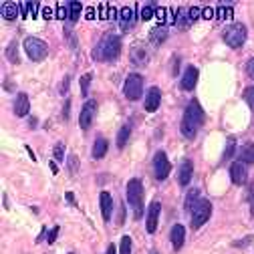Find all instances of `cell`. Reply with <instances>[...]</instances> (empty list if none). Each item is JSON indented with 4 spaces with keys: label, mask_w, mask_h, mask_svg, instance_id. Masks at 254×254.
<instances>
[{
    "label": "cell",
    "mask_w": 254,
    "mask_h": 254,
    "mask_svg": "<svg viewBox=\"0 0 254 254\" xmlns=\"http://www.w3.org/2000/svg\"><path fill=\"white\" fill-rule=\"evenodd\" d=\"M123 93H125V97L129 101H137L141 97V93H143V79H141V75H137V73L127 75L125 85H123Z\"/></svg>",
    "instance_id": "7"
},
{
    "label": "cell",
    "mask_w": 254,
    "mask_h": 254,
    "mask_svg": "<svg viewBox=\"0 0 254 254\" xmlns=\"http://www.w3.org/2000/svg\"><path fill=\"white\" fill-rule=\"evenodd\" d=\"M192 171H194V166H192V162L190 159H184V162L180 164V171H178V182H180V186H188L190 182H192Z\"/></svg>",
    "instance_id": "15"
},
{
    "label": "cell",
    "mask_w": 254,
    "mask_h": 254,
    "mask_svg": "<svg viewBox=\"0 0 254 254\" xmlns=\"http://www.w3.org/2000/svg\"><path fill=\"white\" fill-rule=\"evenodd\" d=\"M234 150H236V137H228V141H226L224 155H222V162H228V159H232L234 157Z\"/></svg>",
    "instance_id": "28"
},
{
    "label": "cell",
    "mask_w": 254,
    "mask_h": 254,
    "mask_svg": "<svg viewBox=\"0 0 254 254\" xmlns=\"http://www.w3.org/2000/svg\"><path fill=\"white\" fill-rule=\"evenodd\" d=\"M238 162L242 164H254V143H244L238 152Z\"/></svg>",
    "instance_id": "21"
},
{
    "label": "cell",
    "mask_w": 254,
    "mask_h": 254,
    "mask_svg": "<svg viewBox=\"0 0 254 254\" xmlns=\"http://www.w3.org/2000/svg\"><path fill=\"white\" fill-rule=\"evenodd\" d=\"M119 254H131V236H123V238H121Z\"/></svg>",
    "instance_id": "33"
},
{
    "label": "cell",
    "mask_w": 254,
    "mask_h": 254,
    "mask_svg": "<svg viewBox=\"0 0 254 254\" xmlns=\"http://www.w3.org/2000/svg\"><path fill=\"white\" fill-rule=\"evenodd\" d=\"M24 51H26V55H29V59L38 63V61H43L47 57L49 47H47L45 41H41V38L29 36V38H24Z\"/></svg>",
    "instance_id": "6"
},
{
    "label": "cell",
    "mask_w": 254,
    "mask_h": 254,
    "mask_svg": "<svg viewBox=\"0 0 254 254\" xmlns=\"http://www.w3.org/2000/svg\"><path fill=\"white\" fill-rule=\"evenodd\" d=\"M196 83H198V69H196V67H188L186 73H184V77H182V89L192 91L196 87Z\"/></svg>",
    "instance_id": "18"
},
{
    "label": "cell",
    "mask_w": 254,
    "mask_h": 254,
    "mask_svg": "<svg viewBox=\"0 0 254 254\" xmlns=\"http://www.w3.org/2000/svg\"><path fill=\"white\" fill-rule=\"evenodd\" d=\"M52 157H55L57 162L65 157V145H63V143H57V145H55V150H52Z\"/></svg>",
    "instance_id": "36"
},
{
    "label": "cell",
    "mask_w": 254,
    "mask_h": 254,
    "mask_svg": "<svg viewBox=\"0 0 254 254\" xmlns=\"http://www.w3.org/2000/svg\"><path fill=\"white\" fill-rule=\"evenodd\" d=\"M169 238H171L173 248L180 250V248L184 246V240H186V228H184L182 224H176V226L171 228V232H169Z\"/></svg>",
    "instance_id": "19"
},
{
    "label": "cell",
    "mask_w": 254,
    "mask_h": 254,
    "mask_svg": "<svg viewBox=\"0 0 254 254\" xmlns=\"http://www.w3.org/2000/svg\"><path fill=\"white\" fill-rule=\"evenodd\" d=\"M95 111H97V101H85L83 109H81V115H79V125H81V129H89L93 117H95Z\"/></svg>",
    "instance_id": "9"
},
{
    "label": "cell",
    "mask_w": 254,
    "mask_h": 254,
    "mask_svg": "<svg viewBox=\"0 0 254 254\" xmlns=\"http://www.w3.org/2000/svg\"><path fill=\"white\" fill-rule=\"evenodd\" d=\"M29 8H31V17L36 18L38 17V2H29Z\"/></svg>",
    "instance_id": "45"
},
{
    "label": "cell",
    "mask_w": 254,
    "mask_h": 254,
    "mask_svg": "<svg viewBox=\"0 0 254 254\" xmlns=\"http://www.w3.org/2000/svg\"><path fill=\"white\" fill-rule=\"evenodd\" d=\"M230 180L236 184V186H244L246 180H248V169H246V164L242 162H236L230 166Z\"/></svg>",
    "instance_id": "11"
},
{
    "label": "cell",
    "mask_w": 254,
    "mask_h": 254,
    "mask_svg": "<svg viewBox=\"0 0 254 254\" xmlns=\"http://www.w3.org/2000/svg\"><path fill=\"white\" fill-rule=\"evenodd\" d=\"M133 18H135V15H133V10L129 6H123L121 10H119V22L125 24V31L129 29V24H131Z\"/></svg>",
    "instance_id": "25"
},
{
    "label": "cell",
    "mask_w": 254,
    "mask_h": 254,
    "mask_svg": "<svg viewBox=\"0 0 254 254\" xmlns=\"http://www.w3.org/2000/svg\"><path fill=\"white\" fill-rule=\"evenodd\" d=\"M85 18H87V20L95 18V8H87V10H85Z\"/></svg>",
    "instance_id": "50"
},
{
    "label": "cell",
    "mask_w": 254,
    "mask_h": 254,
    "mask_svg": "<svg viewBox=\"0 0 254 254\" xmlns=\"http://www.w3.org/2000/svg\"><path fill=\"white\" fill-rule=\"evenodd\" d=\"M57 18H59V20L69 18V2H61V4H57Z\"/></svg>",
    "instance_id": "32"
},
{
    "label": "cell",
    "mask_w": 254,
    "mask_h": 254,
    "mask_svg": "<svg viewBox=\"0 0 254 254\" xmlns=\"http://www.w3.org/2000/svg\"><path fill=\"white\" fill-rule=\"evenodd\" d=\"M69 107H71V101H67L65 103V109H63V117L65 119H69Z\"/></svg>",
    "instance_id": "51"
},
{
    "label": "cell",
    "mask_w": 254,
    "mask_h": 254,
    "mask_svg": "<svg viewBox=\"0 0 254 254\" xmlns=\"http://www.w3.org/2000/svg\"><path fill=\"white\" fill-rule=\"evenodd\" d=\"M6 59L12 63V65H18V43L17 41H12L8 47H6Z\"/></svg>",
    "instance_id": "26"
},
{
    "label": "cell",
    "mask_w": 254,
    "mask_h": 254,
    "mask_svg": "<svg viewBox=\"0 0 254 254\" xmlns=\"http://www.w3.org/2000/svg\"><path fill=\"white\" fill-rule=\"evenodd\" d=\"M117 224H125V206L121 204V206H119V210H117Z\"/></svg>",
    "instance_id": "41"
},
{
    "label": "cell",
    "mask_w": 254,
    "mask_h": 254,
    "mask_svg": "<svg viewBox=\"0 0 254 254\" xmlns=\"http://www.w3.org/2000/svg\"><path fill=\"white\" fill-rule=\"evenodd\" d=\"M192 24V20H190V12L186 10V8H178V17H176V26L178 29H188V26Z\"/></svg>",
    "instance_id": "23"
},
{
    "label": "cell",
    "mask_w": 254,
    "mask_h": 254,
    "mask_svg": "<svg viewBox=\"0 0 254 254\" xmlns=\"http://www.w3.org/2000/svg\"><path fill=\"white\" fill-rule=\"evenodd\" d=\"M129 135H131V125H123L121 129H119V133H117V148H119V150L127 145Z\"/></svg>",
    "instance_id": "24"
},
{
    "label": "cell",
    "mask_w": 254,
    "mask_h": 254,
    "mask_svg": "<svg viewBox=\"0 0 254 254\" xmlns=\"http://www.w3.org/2000/svg\"><path fill=\"white\" fill-rule=\"evenodd\" d=\"M119 52H121V38H119L117 34H105L99 45L95 47V51H93V57H95L97 61H115L119 57Z\"/></svg>",
    "instance_id": "2"
},
{
    "label": "cell",
    "mask_w": 254,
    "mask_h": 254,
    "mask_svg": "<svg viewBox=\"0 0 254 254\" xmlns=\"http://www.w3.org/2000/svg\"><path fill=\"white\" fill-rule=\"evenodd\" d=\"M20 12V4L17 2H2V18L4 20H15Z\"/></svg>",
    "instance_id": "22"
},
{
    "label": "cell",
    "mask_w": 254,
    "mask_h": 254,
    "mask_svg": "<svg viewBox=\"0 0 254 254\" xmlns=\"http://www.w3.org/2000/svg\"><path fill=\"white\" fill-rule=\"evenodd\" d=\"M192 214V228H202V226L210 220V214H212V204H210V200L206 198H200L196 206L190 210Z\"/></svg>",
    "instance_id": "5"
},
{
    "label": "cell",
    "mask_w": 254,
    "mask_h": 254,
    "mask_svg": "<svg viewBox=\"0 0 254 254\" xmlns=\"http://www.w3.org/2000/svg\"><path fill=\"white\" fill-rule=\"evenodd\" d=\"M107 150H109V143H107V139H105L103 135H97V137H95V143H93V157H95V159L105 157Z\"/></svg>",
    "instance_id": "20"
},
{
    "label": "cell",
    "mask_w": 254,
    "mask_h": 254,
    "mask_svg": "<svg viewBox=\"0 0 254 254\" xmlns=\"http://www.w3.org/2000/svg\"><path fill=\"white\" fill-rule=\"evenodd\" d=\"M69 169H71V173H77V171H79V157H77L75 153L69 157Z\"/></svg>",
    "instance_id": "38"
},
{
    "label": "cell",
    "mask_w": 254,
    "mask_h": 254,
    "mask_svg": "<svg viewBox=\"0 0 254 254\" xmlns=\"http://www.w3.org/2000/svg\"><path fill=\"white\" fill-rule=\"evenodd\" d=\"M29 10H31V8H29V2H20V15H22L24 18L29 17Z\"/></svg>",
    "instance_id": "47"
},
{
    "label": "cell",
    "mask_w": 254,
    "mask_h": 254,
    "mask_svg": "<svg viewBox=\"0 0 254 254\" xmlns=\"http://www.w3.org/2000/svg\"><path fill=\"white\" fill-rule=\"evenodd\" d=\"M67 91H69V77H65V81L61 85V95H67Z\"/></svg>",
    "instance_id": "48"
},
{
    "label": "cell",
    "mask_w": 254,
    "mask_h": 254,
    "mask_svg": "<svg viewBox=\"0 0 254 254\" xmlns=\"http://www.w3.org/2000/svg\"><path fill=\"white\" fill-rule=\"evenodd\" d=\"M155 4H152V2H148V4H143V8H141V12H139V17H141V20H152L153 18V15H155Z\"/></svg>",
    "instance_id": "30"
},
{
    "label": "cell",
    "mask_w": 254,
    "mask_h": 254,
    "mask_svg": "<svg viewBox=\"0 0 254 254\" xmlns=\"http://www.w3.org/2000/svg\"><path fill=\"white\" fill-rule=\"evenodd\" d=\"M99 18L101 20H107V18H109V4H99Z\"/></svg>",
    "instance_id": "40"
},
{
    "label": "cell",
    "mask_w": 254,
    "mask_h": 254,
    "mask_svg": "<svg viewBox=\"0 0 254 254\" xmlns=\"http://www.w3.org/2000/svg\"><path fill=\"white\" fill-rule=\"evenodd\" d=\"M159 212H162V204H159V202H152L150 208H148V218H145V228H148L150 234H153L157 230Z\"/></svg>",
    "instance_id": "10"
},
{
    "label": "cell",
    "mask_w": 254,
    "mask_h": 254,
    "mask_svg": "<svg viewBox=\"0 0 254 254\" xmlns=\"http://www.w3.org/2000/svg\"><path fill=\"white\" fill-rule=\"evenodd\" d=\"M99 204H101V216L105 222L111 220V214H113V200L109 192H101L99 194Z\"/></svg>",
    "instance_id": "14"
},
{
    "label": "cell",
    "mask_w": 254,
    "mask_h": 254,
    "mask_svg": "<svg viewBox=\"0 0 254 254\" xmlns=\"http://www.w3.org/2000/svg\"><path fill=\"white\" fill-rule=\"evenodd\" d=\"M244 101L252 107V111H254V87H248V89L244 91Z\"/></svg>",
    "instance_id": "37"
},
{
    "label": "cell",
    "mask_w": 254,
    "mask_h": 254,
    "mask_svg": "<svg viewBox=\"0 0 254 254\" xmlns=\"http://www.w3.org/2000/svg\"><path fill=\"white\" fill-rule=\"evenodd\" d=\"M234 8L232 6H228V4H222V6H218V10H216V17L222 20V18H232V15H234V12H232Z\"/></svg>",
    "instance_id": "31"
},
{
    "label": "cell",
    "mask_w": 254,
    "mask_h": 254,
    "mask_svg": "<svg viewBox=\"0 0 254 254\" xmlns=\"http://www.w3.org/2000/svg\"><path fill=\"white\" fill-rule=\"evenodd\" d=\"M204 121V111H202V107H200L198 99H192L190 105L186 107V113L182 117V125H180V131H182V135L184 137H196V133L200 129V125H202Z\"/></svg>",
    "instance_id": "1"
},
{
    "label": "cell",
    "mask_w": 254,
    "mask_h": 254,
    "mask_svg": "<svg viewBox=\"0 0 254 254\" xmlns=\"http://www.w3.org/2000/svg\"><path fill=\"white\" fill-rule=\"evenodd\" d=\"M12 107H15V115L17 117H24V115H29V111H31V101H29V97H26L24 93H18Z\"/></svg>",
    "instance_id": "17"
},
{
    "label": "cell",
    "mask_w": 254,
    "mask_h": 254,
    "mask_svg": "<svg viewBox=\"0 0 254 254\" xmlns=\"http://www.w3.org/2000/svg\"><path fill=\"white\" fill-rule=\"evenodd\" d=\"M89 85H91V75L87 73V75L81 77V95H83V97L89 95Z\"/></svg>",
    "instance_id": "34"
},
{
    "label": "cell",
    "mask_w": 254,
    "mask_h": 254,
    "mask_svg": "<svg viewBox=\"0 0 254 254\" xmlns=\"http://www.w3.org/2000/svg\"><path fill=\"white\" fill-rule=\"evenodd\" d=\"M188 12H190V20L194 22V20H198L200 17H202V10H200L198 6H192V8H188Z\"/></svg>",
    "instance_id": "39"
},
{
    "label": "cell",
    "mask_w": 254,
    "mask_h": 254,
    "mask_svg": "<svg viewBox=\"0 0 254 254\" xmlns=\"http://www.w3.org/2000/svg\"><path fill=\"white\" fill-rule=\"evenodd\" d=\"M107 254H117V246H115V244H109V248H107Z\"/></svg>",
    "instance_id": "52"
},
{
    "label": "cell",
    "mask_w": 254,
    "mask_h": 254,
    "mask_svg": "<svg viewBox=\"0 0 254 254\" xmlns=\"http://www.w3.org/2000/svg\"><path fill=\"white\" fill-rule=\"evenodd\" d=\"M171 75H173V77L180 75V57H178V55L173 57V69H171Z\"/></svg>",
    "instance_id": "43"
},
{
    "label": "cell",
    "mask_w": 254,
    "mask_h": 254,
    "mask_svg": "<svg viewBox=\"0 0 254 254\" xmlns=\"http://www.w3.org/2000/svg\"><path fill=\"white\" fill-rule=\"evenodd\" d=\"M69 254H73V252H69Z\"/></svg>",
    "instance_id": "56"
},
{
    "label": "cell",
    "mask_w": 254,
    "mask_h": 254,
    "mask_svg": "<svg viewBox=\"0 0 254 254\" xmlns=\"http://www.w3.org/2000/svg\"><path fill=\"white\" fill-rule=\"evenodd\" d=\"M127 202L133 208L135 218H141L143 216V184H141V180H137V178L129 180V184H127Z\"/></svg>",
    "instance_id": "3"
},
{
    "label": "cell",
    "mask_w": 254,
    "mask_h": 254,
    "mask_svg": "<svg viewBox=\"0 0 254 254\" xmlns=\"http://www.w3.org/2000/svg\"><path fill=\"white\" fill-rule=\"evenodd\" d=\"M57 236H59V226H55V228L51 230V234H49V238H47V242H49V244H52V242H55V240H57Z\"/></svg>",
    "instance_id": "44"
},
{
    "label": "cell",
    "mask_w": 254,
    "mask_h": 254,
    "mask_svg": "<svg viewBox=\"0 0 254 254\" xmlns=\"http://www.w3.org/2000/svg\"><path fill=\"white\" fill-rule=\"evenodd\" d=\"M198 200H200V190H198V188H192V190L188 192V196H186V204H184V208H186V210H192V208L196 206Z\"/></svg>",
    "instance_id": "27"
},
{
    "label": "cell",
    "mask_w": 254,
    "mask_h": 254,
    "mask_svg": "<svg viewBox=\"0 0 254 254\" xmlns=\"http://www.w3.org/2000/svg\"><path fill=\"white\" fill-rule=\"evenodd\" d=\"M43 18H47V20H51V18H52V8H49V6H45V8H43Z\"/></svg>",
    "instance_id": "49"
},
{
    "label": "cell",
    "mask_w": 254,
    "mask_h": 254,
    "mask_svg": "<svg viewBox=\"0 0 254 254\" xmlns=\"http://www.w3.org/2000/svg\"><path fill=\"white\" fill-rule=\"evenodd\" d=\"M159 103H162V91L157 87H152L148 91V95H145V111H150V113L157 111Z\"/></svg>",
    "instance_id": "13"
},
{
    "label": "cell",
    "mask_w": 254,
    "mask_h": 254,
    "mask_svg": "<svg viewBox=\"0 0 254 254\" xmlns=\"http://www.w3.org/2000/svg\"><path fill=\"white\" fill-rule=\"evenodd\" d=\"M49 168H51V171H52V173H57V171H59V168H57V164H55V162H51V164H49Z\"/></svg>",
    "instance_id": "53"
},
{
    "label": "cell",
    "mask_w": 254,
    "mask_h": 254,
    "mask_svg": "<svg viewBox=\"0 0 254 254\" xmlns=\"http://www.w3.org/2000/svg\"><path fill=\"white\" fill-rule=\"evenodd\" d=\"M45 232H47V230H45V228H41V236L36 238V242H41V240H43V236H45Z\"/></svg>",
    "instance_id": "55"
},
{
    "label": "cell",
    "mask_w": 254,
    "mask_h": 254,
    "mask_svg": "<svg viewBox=\"0 0 254 254\" xmlns=\"http://www.w3.org/2000/svg\"><path fill=\"white\" fill-rule=\"evenodd\" d=\"M246 73L250 75V79H254V59L248 61V65H246Z\"/></svg>",
    "instance_id": "46"
},
{
    "label": "cell",
    "mask_w": 254,
    "mask_h": 254,
    "mask_svg": "<svg viewBox=\"0 0 254 254\" xmlns=\"http://www.w3.org/2000/svg\"><path fill=\"white\" fill-rule=\"evenodd\" d=\"M81 10H83L81 2H77V0H73V2H69V20H71L73 24L77 22L79 15H81Z\"/></svg>",
    "instance_id": "29"
},
{
    "label": "cell",
    "mask_w": 254,
    "mask_h": 254,
    "mask_svg": "<svg viewBox=\"0 0 254 254\" xmlns=\"http://www.w3.org/2000/svg\"><path fill=\"white\" fill-rule=\"evenodd\" d=\"M246 36H248V33H246V26L242 22H236V24L228 26V29L224 31V34H222L224 43L228 45L230 49H240L246 43Z\"/></svg>",
    "instance_id": "4"
},
{
    "label": "cell",
    "mask_w": 254,
    "mask_h": 254,
    "mask_svg": "<svg viewBox=\"0 0 254 254\" xmlns=\"http://www.w3.org/2000/svg\"><path fill=\"white\" fill-rule=\"evenodd\" d=\"M148 59H150V52L145 51L143 45H135L131 51H129V61L137 67H145L148 65Z\"/></svg>",
    "instance_id": "12"
},
{
    "label": "cell",
    "mask_w": 254,
    "mask_h": 254,
    "mask_svg": "<svg viewBox=\"0 0 254 254\" xmlns=\"http://www.w3.org/2000/svg\"><path fill=\"white\" fill-rule=\"evenodd\" d=\"M65 198L69 200V202H75V196H73V192H67V194H65Z\"/></svg>",
    "instance_id": "54"
},
{
    "label": "cell",
    "mask_w": 254,
    "mask_h": 254,
    "mask_svg": "<svg viewBox=\"0 0 254 254\" xmlns=\"http://www.w3.org/2000/svg\"><path fill=\"white\" fill-rule=\"evenodd\" d=\"M155 18H157V24H164L166 18H168V8L157 6V8H155Z\"/></svg>",
    "instance_id": "35"
},
{
    "label": "cell",
    "mask_w": 254,
    "mask_h": 254,
    "mask_svg": "<svg viewBox=\"0 0 254 254\" xmlns=\"http://www.w3.org/2000/svg\"><path fill=\"white\" fill-rule=\"evenodd\" d=\"M169 171H171V166H169L166 152H157L153 157V176L157 180H166L169 176Z\"/></svg>",
    "instance_id": "8"
},
{
    "label": "cell",
    "mask_w": 254,
    "mask_h": 254,
    "mask_svg": "<svg viewBox=\"0 0 254 254\" xmlns=\"http://www.w3.org/2000/svg\"><path fill=\"white\" fill-rule=\"evenodd\" d=\"M202 17H204L206 20H210V18H214V17H216V12H214V8L206 6V8H202Z\"/></svg>",
    "instance_id": "42"
},
{
    "label": "cell",
    "mask_w": 254,
    "mask_h": 254,
    "mask_svg": "<svg viewBox=\"0 0 254 254\" xmlns=\"http://www.w3.org/2000/svg\"><path fill=\"white\" fill-rule=\"evenodd\" d=\"M168 36H169L168 26L166 24H157V26H153V31L150 33V41H152L153 47H159L162 43H166Z\"/></svg>",
    "instance_id": "16"
}]
</instances>
